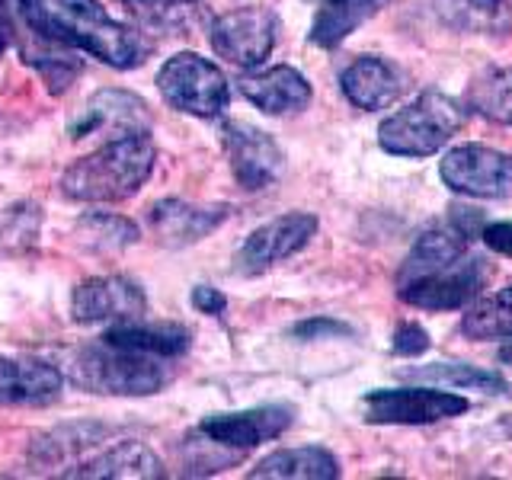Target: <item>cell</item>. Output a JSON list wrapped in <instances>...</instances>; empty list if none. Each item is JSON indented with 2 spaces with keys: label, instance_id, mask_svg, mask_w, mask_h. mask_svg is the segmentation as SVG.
Wrapping results in <instances>:
<instances>
[{
  "label": "cell",
  "instance_id": "6da1fadb",
  "mask_svg": "<svg viewBox=\"0 0 512 480\" xmlns=\"http://www.w3.org/2000/svg\"><path fill=\"white\" fill-rule=\"evenodd\" d=\"M16 10L42 39L80 48L109 68L132 71L151 55V42L112 20L100 0H16Z\"/></svg>",
  "mask_w": 512,
  "mask_h": 480
},
{
  "label": "cell",
  "instance_id": "7a4b0ae2",
  "mask_svg": "<svg viewBox=\"0 0 512 480\" xmlns=\"http://www.w3.org/2000/svg\"><path fill=\"white\" fill-rule=\"evenodd\" d=\"M154 160L157 151L148 132L112 138L64 170L61 192L74 202H122L144 186Z\"/></svg>",
  "mask_w": 512,
  "mask_h": 480
},
{
  "label": "cell",
  "instance_id": "3957f363",
  "mask_svg": "<svg viewBox=\"0 0 512 480\" xmlns=\"http://www.w3.org/2000/svg\"><path fill=\"white\" fill-rule=\"evenodd\" d=\"M71 381L96 394L148 397L170 381V359L151 356L100 336L71 356Z\"/></svg>",
  "mask_w": 512,
  "mask_h": 480
},
{
  "label": "cell",
  "instance_id": "277c9868",
  "mask_svg": "<svg viewBox=\"0 0 512 480\" xmlns=\"http://www.w3.org/2000/svg\"><path fill=\"white\" fill-rule=\"evenodd\" d=\"M468 119V109L448 93L426 90L378 128V144L394 157H429L442 151Z\"/></svg>",
  "mask_w": 512,
  "mask_h": 480
},
{
  "label": "cell",
  "instance_id": "5b68a950",
  "mask_svg": "<svg viewBox=\"0 0 512 480\" xmlns=\"http://www.w3.org/2000/svg\"><path fill=\"white\" fill-rule=\"evenodd\" d=\"M157 90L173 109L199 119H215L231 103V90L221 68L196 52L173 55L157 71Z\"/></svg>",
  "mask_w": 512,
  "mask_h": 480
},
{
  "label": "cell",
  "instance_id": "8992f818",
  "mask_svg": "<svg viewBox=\"0 0 512 480\" xmlns=\"http://www.w3.org/2000/svg\"><path fill=\"white\" fill-rule=\"evenodd\" d=\"M487 279H490L487 260H480L474 253H464L452 266H442L436 272H426V276L397 282V295L400 301H407L413 308H423V311H458L480 295V288L487 285Z\"/></svg>",
  "mask_w": 512,
  "mask_h": 480
},
{
  "label": "cell",
  "instance_id": "52a82bcc",
  "mask_svg": "<svg viewBox=\"0 0 512 480\" xmlns=\"http://www.w3.org/2000/svg\"><path fill=\"white\" fill-rule=\"evenodd\" d=\"M461 413H468V400L439 388H391L362 397L365 423L375 426H426L452 420Z\"/></svg>",
  "mask_w": 512,
  "mask_h": 480
},
{
  "label": "cell",
  "instance_id": "ba28073f",
  "mask_svg": "<svg viewBox=\"0 0 512 480\" xmlns=\"http://www.w3.org/2000/svg\"><path fill=\"white\" fill-rule=\"evenodd\" d=\"M442 183L471 199L512 196V157L487 144H458L439 164Z\"/></svg>",
  "mask_w": 512,
  "mask_h": 480
},
{
  "label": "cell",
  "instance_id": "9c48e42d",
  "mask_svg": "<svg viewBox=\"0 0 512 480\" xmlns=\"http://www.w3.org/2000/svg\"><path fill=\"white\" fill-rule=\"evenodd\" d=\"M212 48L234 68H256L279 39V16L266 7H240L212 20Z\"/></svg>",
  "mask_w": 512,
  "mask_h": 480
},
{
  "label": "cell",
  "instance_id": "30bf717a",
  "mask_svg": "<svg viewBox=\"0 0 512 480\" xmlns=\"http://www.w3.org/2000/svg\"><path fill=\"white\" fill-rule=\"evenodd\" d=\"M314 234L317 218L308 212H288L272 218L240 244V250L234 253V272L237 276H260V272L308 247Z\"/></svg>",
  "mask_w": 512,
  "mask_h": 480
},
{
  "label": "cell",
  "instance_id": "8fae6325",
  "mask_svg": "<svg viewBox=\"0 0 512 480\" xmlns=\"http://www.w3.org/2000/svg\"><path fill=\"white\" fill-rule=\"evenodd\" d=\"M221 141H224V151H228L234 180L240 189L260 192L282 176L285 154L263 128H253L244 122H224Z\"/></svg>",
  "mask_w": 512,
  "mask_h": 480
},
{
  "label": "cell",
  "instance_id": "7c38bea8",
  "mask_svg": "<svg viewBox=\"0 0 512 480\" xmlns=\"http://www.w3.org/2000/svg\"><path fill=\"white\" fill-rule=\"evenodd\" d=\"M292 420L295 416L288 407H256V410H244V413H218V416H205V420L196 426V439H202V445L228 448V452L240 455V452H250L256 445L282 436V432L292 426Z\"/></svg>",
  "mask_w": 512,
  "mask_h": 480
},
{
  "label": "cell",
  "instance_id": "4fadbf2b",
  "mask_svg": "<svg viewBox=\"0 0 512 480\" xmlns=\"http://www.w3.org/2000/svg\"><path fill=\"white\" fill-rule=\"evenodd\" d=\"M148 311L141 285L125 276H100L87 279L74 288L71 314L77 324H103V320H135Z\"/></svg>",
  "mask_w": 512,
  "mask_h": 480
},
{
  "label": "cell",
  "instance_id": "5bb4252c",
  "mask_svg": "<svg viewBox=\"0 0 512 480\" xmlns=\"http://www.w3.org/2000/svg\"><path fill=\"white\" fill-rule=\"evenodd\" d=\"M148 128V106L144 100H138L135 93L125 90H100L87 103L84 116H80L71 128V135L80 141L87 135H135Z\"/></svg>",
  "mask_w": 512,
  "mask_h": 480
},
{
  "label": "cell",
  "instance_id": "9a60e30c",
  "mask_svg": "<svg viewBox=\"0 0 512 480\" xmlns=\"http://www.w3.org/2000/svg\"><path fill=\"white\" fill-rule=\"evenodd\" d=\"M340 87L352 106L365 112H375L391 106L407 87V74L397 68L394 61L378 58V55H362L349 64L340 77Z\"/></svg>",
  "mask_w": 512,
  "mask_h": 480
},
{
  "label": "cell",
  "instance_id": "2e32d148",
  "mask_svg": "<svg viewBox=\"0 0 512 480\" xmlns=\"http://www.w3.org/2000/svg\"><path fill=\"white\" fill-rule=\"evenodd\" d=\"M64 388V375L42 359L0 356V407H42Z\"/></svg>",
  "mask_w": 512,
  "mask_h": 480
},
{
  "label": "cell",
  "instance_id": "e0dca14e",
  "mask_svg": "<svg viewBox=\"0 0 512 480\" xmlns=\"http://www.w3.org/2000/svg\"><path fill=\"white\" fill-rule=\"evenodd\" d=\"M122 4L141 29L170 39L196 36L215 20L205 0H122Z\"/></svg>",
  "mask_w": 512,
  "mask_h": 480
},
{
  "label": "cell",
  "instance_id": "ac0fdd59",
  "mask_svg": "<svg viewBox=\"0 0 512 480\" xmlns=\"http://www.w3.org/2000/svg\"><path fill=\"white\" fill-rule=\"evenodd\" d=\"M240 93L247 100L263 109L266 116H288V112H301L311 103V84L304 80L288 64H276V68L260 71V74H247L240 80Z\"/></svg>",
  "mask_w": 512,
  "mask_h": 480
},
{
  "label": "cell",
  "instance_id": "d6986e66",
  "mask_svg": "<svg viewBox=\"0 0 512 480\" xmlns=\"http://www.w3.org/2000/svg\"><path fill=\"white\" fill-rule=\"evenodd\" d=\"M228 218L224 205H189L183 199H164L151 208V228L170 247H186L208 237L218 224Z\"/></svg>",
  "mask_w": 512,
  "mask_h": 480
},
{
  "label": "cell",
  "instance_id": "ffe728a7",
  "mask_svg": "<svg viewBox=\"0 0 512 480\" xmlns=\"http://www.w3.org/2000/svg\"><path fill=\"white\" fill-rule=\"evenodd\" d=\"M68 477H96V480H116V477H135V480H154L164 477V464L144 442H116L106 452L93 455L84 464L64 471Z\"/></svg>",
  "mask_w": 512,
  "mask_h": 480
},
{
  "label": "cell",
  "instance_id": "44dd1931",
  "mask_svg": "<svg viewBox=\"0 0 512 480\" xmlns=\"http://www.w3.org/2000/svg\"><path fill=\"white\" fill-rule=\"evenodd\" d=\"M103 336H106V340H112V343L151 352V356L170 359V362L186 356L189 346H192V336H189L186 327H180V324H148L144 317L116 320V327H109Z\"/></svg>",
  "mask_w": 512,
  "mask_h": 480
},
{
  "label": "cell",
  "instance_id": "7402d4cb",
  "mask_svg": "<svg viewBox=\"0 0 512 480\" xmlns=\"http://www.w3.org/2000/svg\"><path fill=\"white\" fill-rule=\"evenodd\" d=\"M253 480L263 477H282V480H333L340 477V461L327 448H285L263 458L250 471Z\"/></svg>",
  "mask_w": 512,
  "mask_h": 480
},
{
  "label": "cell",
  "instance_id": "603a6c76",
  "mask_svg": "<svg viewBox=\"0 0 512 480\" xmlns=\"http://www.w3.org/2000/svg\"><path fill=\"white\" fill-rule=\"evenodd\" d=\"M384 0H324L311 26V42L320 48H336L352 36L368 16H375Z\"/></svg>",
  "mask_w": 512,
  "mask_h": 480
},
{
  "label": "cell",
  "instance_id": "cb8c5ba5",
  "mask_svg": "<svg viewBox=\"0 0 512 480\" xmlns=\"http://www.w3.org/2000/svg\"><path fill=\"white\" fill-rule=\"evenodd\" d=\"M468 109L496 125H512V68L480 71L468 87Z\"/></svg>",
  "mask_w": 512,
  "mask_h": 480
},
{
  "label": "cell",
  "instance_id": "d4e9b609",
  "mask_svg": "<svg viewBox=\"0 0 512 480\" xmlns=\"http://www.w3.org/2000/svg\"><path fill=\"white\" fill-rule=\"evenodd\" d=\"M461 333L468 340H509L512 336V285L480 298L474 308L461 317Z\"/></svg>",
  "mask_w": 512,
  "mask_h": 480
},
{
  "label": "cell",
  "instance_id": "484cf974",
  "mask_svg": "<svg viewBox=\"0 0 512 480\" xmlns=\"http://www.w3.org/2000/svg\"><path fill=\"white\" fill-rule=\"evenodd\" d=\"M410 381H432V384H448V388H461V391H487V394H506L509 384L484 372L477 365H458V362H436V365H423V368H404L400 372Z\"/></svg>",
  "mask_w": 512,
  "mask_h": 480
},
{
  "label": "cell",
  "instance_id": "4316f807",
  "mask_svg": "<svg viewBox=\"0 0 512 480\" xmlns=\"http://www.w3.org/2000/svg\"><path fill=\"white\" fill-rule=\"evenodd\" d=\"M439 13L471 32H506L512 26V0H439Z\"/></svg>",
  "mask_w": 512,
  "mask_h": 480
},
{
  "label": "cell",
  "instance_id": "83f0119b",
  "mask_svg": "<svg viewBox=\"0 0 512 480\" xmlns=\"http://www.w3.org/2000/svg\"><path fill=\"white\" fill-rule=\"evenodd\" d=\"M74 237L80 247H87L93 253H119L135 244L138 228L119 215H84L77 221Z\"/></svg>",
  "mask_w": 512,
  "mask_h": 480
},
{
  "label": "cell",
  "instance_id": "f1b7e54d",
  "mask_svg": "<svg viewBox=\"0 0 512 480\" xmlns=\"http://www.w3.org/2000/svg\"><path fill=\"white\" fill-rule=\"evenodd\" d=\"M106 436V426L96 423H74V426H61L55 432L42 436L36 445H32V461L36 464H64L68 455L84 452V448L96 445Z\"/></svg>",
  "mask_w": 512,
  "mask_h": 480
},
{
  "label": "cell",
  "instance_id": "f546056e",
  "mask_svg": "<svg viewBox=\"0 0 512 480\" xmlns=\"http://www.w3.org/2000/svg\"><path fill=\"white\" fill-rule=\"evenodd\" d=\"M39 228H42V212L36 205L20 202L7 208L4 221H0V253H7V256L23 253L26 247L36 244Z\"/></svg>",
  "mask_w": 512,
  "mask_h": 480
},
{
  "label": "cell",
  "instance_id": "4dcf8cb0",
  "mask_svg": "<svg viewBox=\"0 0 512 480\" xmlns=\"http://www.w3.org/2000/svg\"><path fill=\"white\" fill-rule=\"evenodd\" d=\"M36 68L42 71L45 77V84L52 87V93H61L64 87H71L74 84V77L80 74V61L77 58H55V55H48L42 61H36Z\"/></svg>",
  "mask_w": 512,
  "mask_h": 480
},
{
  "label": "cell",
  "instance_id": "1f68e13d",
  "mask_svg": "<svg viewBox=\"0 0 512 480\" xmlns=\"http://www.w3.org/2000/svg\"><path fill=\"white\" fill-rule=\"evenodd\" d=\"M429 349V333L420 327V324H400L397 327V333H394V352L397 356H407V359H413V356H423V352Z\"/></svg>",
  "mask_w": 512,
  "mask_h": 480
},
{
  "label": "cell",
  "instance_id": "d6a6232c",
  "mask_svg": "<svg viewBox=\"0 0 512 480\" xmlns=\"http://www.w3.org/2000/svg\"><path fill=\"white\" fill-rule=\"evenodd\" d=\"M480 240L493 250V253H503L512 256V221H493L480 228Z\"/></svg>",
  "mask_w": 512,
  "mask_h": 480
},
{
  "label": "cell",
  "instance_id": "836d02e7",
  "mask_svg": "<svg viewBox=\"0 0 512 480\" xmlns=\"http://www.w3.org/2000/svg\"><path fill=\"white\" fill-rule=\"evenodd\" d=\"M292 333L301 336V340H317V336H346L349 327L340 324V320H324V317H317V320H304V324H298Z\"/></svg>",
  "mask_w": 512,
  "mask_h": 480
},
{
  "label": "cell",
  "instance_id": "e575fe53",
  "mask_svg": "<svg viewBox=\"0 0 512 480\" xmlns=\"http://www.w3.org/2000/svg\"><path fill=\"white\" fill-rule=\"evenodd\" d=\"M192 304H196L202 314L218 317L224 308H228V298H224L218 288H212V285H199V288H192Z\"/></svg>",
  "mask_w": 512,
  "mask_h": 480
},
{
  "label": "cell",
  "instance_id": "d590c367",
  "mask_svg": "<svg viewBox=\"0 0 512 480\" xmlns=\"http://www.w3.org/2000/svg\"><path fill=\"white\" fill-rule=\"evenodd\" d=\"M13 16H10V7L0 0V55L7 52V48L13 45Z\"/></svg>",
  "mask_w": 512,
  "mask_h": 480
}]
</instances>
